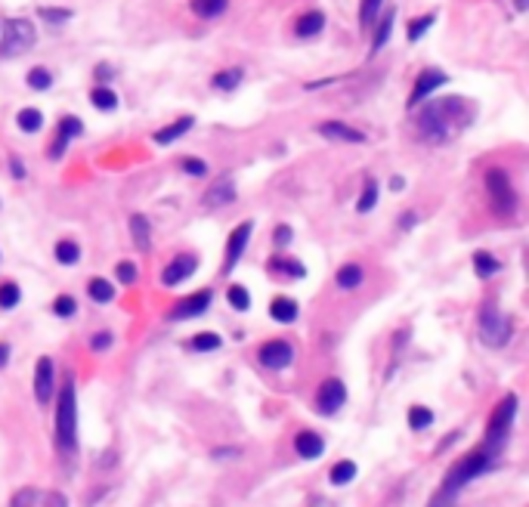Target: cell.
Masks as SVG:
<instances>
[{
    "instance_id": "cb8c5ba5",
    "label": "cell",
    "mask_w": 529,
    "mask_h": 507,
    "mask_svg": "<svg viewBox=\"0 0 529 507\" xmlns=\"http://www.w3.org/2000/svg\"><path fill=\"white\" fill-rule=\"evenodd\" d=\"M189 10L198 19H217L229 10V0H189Z\"/></svg>"
},
{
    "instance_id": "8992f818",
    "label": "cell",
    "mask_w": 529,
    "mask_h": 507,
    "mask_svg": "<svg viewBox=\"0 0 529 507\" xmlns=\"http://www.w3.org/2000/svg\"><path fill=\"white\" fill-rule=\"evenodd\" d=\"M3 41H0V59H16L22 53H28L37 44V31L28 19H10L3 25Z\"/></svg>"
},
{
    "instance_id": "44dd1931",
    "label": "cell",
    "mask_w": 529,
    "mask_h": 507,
    "mask_svg": "<svg viewBox=\"0 0 529 507\" xmlns=\"http://www.w3.org/2000/svg\"><path fill=\"white\" fill-rule=\"evenodd\" d=\"M322 28H325V12L310 10V12H303V16L297 19L294 35L297 37H316V35H322Z\"/></svg>"
},
{
    "instance_id": "f6af8a7d",
    "label": "cell",
    "mask_w": 529,
    "mask_h": 507,
    "mask_svg": "<svg viewBox=\"0 0 529 507\" xmlns=\"http://www.w3.org/2000/svg\"><path fill=\"white\" fill-rule=\"evenodd\" d=\"M53 312H56L59 319H71L78 312V303H75V297H69V294H62V297H56V303H53Z\"/></svg>"
},
{
    "instance_id": "9c48e42d",
    "label": "cell",
    "mask_w": 529,
    "mask_h": 507,
    "mask_svg": "<svg viewBox=\"0 0 529 507\" xmlns=\"http://www.w3.org/2000/svg\"><path fill=\"white\" fill-rule=\"evenodd\" d=\"M343 402H347V386H343V380H337V377L322 380L319 393H316V409L322 415H337L343 409Z\"/></svg>"
},
{
    "instance_id": "1f68e13d",
    "label": "cell",
    "mask_w": 529,
    "mask_h": 507,
    "mask_svg": "<svg viewBox=\"0 0 529 507\" xmlns=\"http://www.w3.org/2000/svg\"><path fill=\"white\" fill-rule=\"evenodd\" d=\"M87 294H90V300H96V303H109V300H115V288H111L109 278H90Z\"/></svg>"
},
{
    "instance_id": "d4e9b609",
    "label": "cell",
    "mask_w": 529,
    "mask_h": 507,
    "mask_svg": "<svg viewBox=\"0 0 529 507\" xmlns=\"http://www.w3.org/2000/svg\"><path fill=\"white\" fill-rule=\"evenodd\" d=\"M474 272H477L480 278H492L501 272V260L492 257L489 251H477L474 254Z\"/></svg>"
},
{
    "instance_id": "ba28073f",
    "label": "cell",
    "mask_w": 529,
    "mask_h": 507,
    "mask_svg": "<svg viewBox=\"0 0 529 507\" xmlns=\"http://www.w3.org/2000/svg\"><path fill=\"white\" fill-rule=\"evenodd\" d=\"M251 232H254V220H242L226 238V257H223V276H233V269L239 266L244 248L251 242Z\"/></svg>"
},
{
    "instance_id": "e0dca14e",
    "label": "cell",
    "mask_w": 529,
    "mask_h": 507,
    "mask_svg": "<svg viewBox=\"0 0 529 507\" xmlns=\"http://www.w3.org/2000/svg\"><path fill=\"white\" fill-rule=\"evenodd\" d=\"M316 130H319V136L332 139V143H356V145L366 143V133L350 127V124H343V121H325V124L316 127Z\"/></svg>"
},
{
    "instance_id": "83f0119b",
    "label": "cell",
    "mask_w": 529,
    "mask_h": 507,
    "mask_svg": "<svg viewBox=\"0 0 529 507\" xmlns=\"http://www.w3.org/2000/svg\"><path fill=\"white\" fill-rule=\"evenodd\" d=\"M269 269L282 272V276H288V278H303L307 276V266H303L301 260H291V257H273L269 260Z\"/></svg>"
},
{
    "instance_id": "b9f144b4",
    "label": "cell",
    "mask_w": 529,
    "mask_h": 507,
    "mask_svg": "<svg viewBox=\"0 0 529 507\" xmlns=\"http://www.w3.org/2000/svg\"><path fill=\"white\" fill-rule=\"evenodd\" d=\"M37 498H41V492L31 489V486H25V489H19L16 495H12L10 507H37Z\"/></svg>"
},
{
    "instance_id": "6da1fadb",
    "label": "cell",
    "mask_w": 529,
    "mask_h": 507,
    "mask_svg": "<svg viewBox=\"0 0 529 507\" xmlns=\"http://www.w3.org/2000/svg\"><path fill=\"white\" fill-rule=\"evenodd\" d=\"M477 118V105L465 96H442V99H431L424 109L418 112L415 124H418V136L424 143H449L452 136H458L461 130L474 124Z\"/></svg>"
},
{
    "instance_id": "ac0fdd59",
    "label": "cell",
    "mask_w": 529,
    "mask_h": 507,
    "mask_svg": "<svg viewBox=\"0 0 529 507\" xmlns=\"http://www.w3.org/2000/svg\"><path fill=\"white\" fill-rule=\"evenodd\" d=\"M130 238H134V248L149 254L152 251V223L145 213H130Z\"/></svg>"
},
{
    "instance_id": "f907efd6",
    "label": "cell",
    "mask_w": 529,
    "mask_h": 507,
    "mask_svg": "<svg viewBox=\"0 0 529 507\" xmlns=\"http://www.w3.org/2000/svg\"><path fill=\"white\" fill-rule=\"evenodd\" d=\"M427 507H455V498L452 495H442V492H436V498Z\"/></svg>"
},
{
    "instance_id": "bcb514c9",
    "label": "cell",
    "mask_w": 529,
    "mask_h": 507,
    "mask_svg": "<svg viewBox=\"0 0 529 507\" xmlns=\"http://www.w3.org/2000/svg\"><path fill=\"white\" fill-rule=\"evenodd\" d=\"M183 173H189V177H208V164L201 158H183Z\"/></svg>"
},
{
    "instance_id": "60d3db41",
    "label": "cell",
    "mask_w": 529,
    "mask_h": 507,
    "mask_svg": "<svg viewBox=\"0 0 529 507\" xmlns=\"http://www.w3.org/2000/svg\"><path fill=\"white\" fill-rule=\"evenodd\" d=\"M28 87H31V90H50V87H53V71L44 69V65L31 69L28 71Z\"/></svg>"
},
{
    "instance_id": "9f6ffc18",
    "label": "cell",
    "mask_w": 529,
    "mask_h": 507,
    "mask_svg": "<svg viewBox=\"0 0 529 507\" xmlns=\"http://www.w3.org/2000/svg\"><path fill=\"white\" fill-rule=\"evenodd\" d=\"M514 6H517V10H526V0H514Z\"/></svg>"
},
{
    "instance_id": "3957f363",
    "label": "cell",
    "mask_w": 529,
    "mask_h": 507,
    "mask_svg": "<svg viewBox=\"0 0 529 507\" xmlns=\"http://www.w3.org/2000/svg\"><path fill=\"white\" fill-rule=\"evenodd\" d=\"M499 464V455H492L489 449H480L477 452H471V455H465L458 464L452 467V470L446 473V479H442V495H452V498H458V492L465 489L471 479H477L480 473H486V470H492V467Z\"/></svg>"
},
{
    "instance_id": "836d02e7",
    "label": "cell",
    "mask_w": 529,
    "mask_h": 507,
    "mask_svg": "<svg viewBox=\"0 0 529 507\" xmlns=\"http://www.w3.org/2000/svg\"><path fill=\"white\" fill-rule=\"evenodd\" d=\"M356 473H359L356 461H337V464L332 467V486H347V483H353Z\"/></svg>"
},
{
    "instance_id": "52a82bcc",
    "label": "cell",
    "mask_w": 529,
    "mask_h": 507,
    "mask_svg": "<svg viewBox=\"0 0 529 507\" xmlns=\"http://www.w3.org/2000/svg\"><path fill=\"white\" fill-rule=\"evenodd\" d=\"M486 189H489V198H492V208L499 217H514L517 211V192H514V183H511V173L501 170V168H492L486 170Z\"/></svg>"
},
{
    "instance_id": "f1b7e54d",
    "label": "cell",
    "mask_w": 529,
    "mask_h": 507,
    "mask_svg": "<svg viewBox=\"0 0 529 507\" xmlns=\"http://www.w3.org/2000/svg\"><path fill=\"white\" fill-rule=\"evenodd\" d=\"M393 19H396V12L393 10H387L384 12V19H381V25L375 28V37H372V53L368 56H378L381 53V46H384L390 41V31H393Z\"/></svg>"
},
{
    "instance_id": "ee69618b",
    "label": "cell",
    "mask_w": 529,
    "mask_h": 507,
    "mask_svg": "<svg viewBox=\"0 0 529 507\" xmlns=\"http://www.w3.org/2000/svg\"><path fill=\"white\" fill-rule=\"evenodd\" d=\"M37 16H41L44 22H50V25H62V22H69V19H71V10H56V6H41V10H37Z\"/></svg>"
},
{
    "instance_id": "4fadbf2b",
    "label": "cell",
    "mask_w": 529,
    "mask_h": 507,
    "mask_svg": "<svg viewBox=\"0 0 529 507\" xmlns=\"http://www.w3.org/2000/svg\"><path fill=\"white\" fill-rule=\"evenodd\" d=\"M233 202H235V179H233V173H220V177L208 186V192H204V208L220 211Z\"/></svg>"
},
{
    "instance_id": "f546056e",
    "label": "cell",
    "mask_w": 529,
    "mask_h": 507,
    "mask_svg": "<svg viewBox=\"0 0 529 507\" xmlns=\"http://www.w3.org/2000/svg\"><path fill=\"white\" fill-rule=\"evenodd\" d=\"M375 204H378V179L366 177V183H362V195H359V202H356V211L368 213V211H375Z\"/></svg>"
},
{
    "instance_id": "4316f807",
    "label": "cell",
    "mask_w": 529,
    "mask_h": 507,
    "mask_svg": "<svg viewBox=\"0 0 529 507\" xmlns=\"http://www.w3.org/2000/svg\"><path fill=\"white\" fill-rule=\"evenodd\" d=\"M242 78H244L242 69H223V71H217V75L210 78V87L220 90V93H233L235 87L242 84Z\"/></svg>"
},
{
    "instance_id": "11a10c76",
    "label": "cell",
    "mask_w": 529,
    "mask_h": 507,
    "mask_svg": "<svg viewBox=\"0 0 529 507\" xmlns=\"http://www.w3.org/2000/svg\"><path fill=\"white\" fill-rule=\"evenodd\" d=\"M402 186H406V183H402V177H393V179H390V189H393V192H402Z\"/></svg>"
},
{
    "instance_id": "d590c367",
    "label": "cell",
    "mask_w": 529,
    "mask_h": 507,
    "mask_svg": "<svg viewBox=\"0 0 529 507\" xmlns=\"http://www.w3.org/2000/svg\"><path fill=\"white\" fill-rule=\"evenodd\" d=\"M189 346L198 350V353H214V350H220L223 346V337L214 335V331H201V335H195L192 340H189Z\"/></svg>"
},
{
    "instance_id": "8d00e7d4",
    "label": "cell",
    "mask_w": 529,
    "mask_h": 507,
    "mask_svg": "<svg viewBox=\"0 0 529 507\" xmlns=\"http://www.w3.org/2000/svg\"><path fill=\"white\" fill-rule=\"evenodd\" d=\"M226 300H229V306H233V310H239V312L251 310V294H248V288H244V285H229Z\"/></svg>"
},
{
    "instance_id": "ab89813d",
    "label": "cell",
    "mask_w": 529,
    "mask_h": 507,
    "mask_svg": "<svg viewBox=\"0 0 529 507\" xmlns=\"http://www.w3.org/2000/svg\"><path fill=\"white\" fill-rule=\"evenodd\" d=\"M381 3H384V0H362L359 3V25L362 28H372L375 25V19L381 16Z\"/></svg>"
},
{
    "instance_id": "f35d334b",
    "label": "cell",
    "mask_w": 529,
    "mask_h": 507,
    "mask_svg": "<svg viewBox=\"0 0 529 507\" xmlns=\"http://www.w3.org/2000/svg\"><path fill=\"white\" fill-rule=\"evenodd\" d=\"M22 300V288L16 282H0V310H12Z\"/></svg>"
},
{
    "instance_id": "d6986e66",
    "label": "cell",
    "mask_w": 529,
    "mask_h": 507,
    "mask_svg": "<svg viewBox=\"0 0 529 507\" xmlns=\"http://www.w3.org/2000/svg\"><path fill=\"white\" fill-rule=\"evenodd\" d=\"M294 449H297V455H301V458H307V461H316V458L325 452V443H322L319 433L301 430V433H297V439H294Z\"/></svg>"
},
{
    "instance_id": "ffe728a7",
    "label": "cell",
    "mask_w": 529,
    "mask_h": 507,
    "mask_svg": "<svg viewBox=\"0 0 529 507\" xmlns=\"http://www.w3.org/2000/svg\"><path fill=\"white\" fill-rule=\"evenodd\" d=\"M192 124H195V118H192V115H183V118H177L174 124L161 127V130H158L152 139H155L158 145H170V143H177L180 136H186V133L192 130Z\"/></svg>"
},
{
    "instance_id": "f5cc1de1",
    "label": "cell",
    "mask_w": 529,
    "mask_h": 507,
    "mask_svg": "<svg viewBox=\"0 0 529 507\" xmlns=\"http://www.w3.org/2000/svg\"><path fill=\"white\" fill-rule=\"evenodd\" d=\"M47 507H69V501H65V495H62V492H53V495H50V501H47Z\"/></svg>"
},
{
    "instance_id": "7bdbcfd3",
    "label": "cell",
    "mask_w": 529,
    "mask_h": 507,
    "mask_svg": "<svg viewBox=\"0 0 529 507\" xmlns=\"http://www.w3.org/2000/svg\"><path fill=\"white\" fill-rule=\"evenodd\" d=\"M115 276H118V282L134 285L136 278H140V269H136V263H134V260H121V263L115 266Z\"/></svg>"
},
{
    "instance_id": "4dcf8cb0",
    "label": "cell",
    "mask_w": 529,
    "mask_h": 507,
    "mask_svg": "<svg viewBox=\"0 0 529 507\" xmlns=\"http://www.w3.org/2000/svg\"><path fill=\"white\" fill-rule=\"evenodd\" d=\"M56 260L62 266H75L78 260H81V248H78V242H71V238H62V242H56Z\"/></svg>"
},
{
    "instance_id": "681fc988",
    "label": "cell",
    "mask_w": 529,
    "mask_h": 507,
    "mask_svg": "<svg viewBox=\"0 0 529 507\" xmlns=\"http://www.w3.org/2000/svg\"><path fill=\"white\" fill-rule=\"evenodd\" d=\"M10 173H12V179H25L28 173H25V164L19 161V155H10Z\"/></svg>"
},
{
    "instance_id": "7402d4cb",
    "label": "cell",
    "mask_w": 529,
    "mask_h": 507,
    "mask_svg": "<svg viewBox=\"0 0 529 507\" xmlns=\"http://www.w3.org/2000/svg\"><path fill=\"white\" fill-rule=\"evenodd\" d=\"M297 316H301V306H297V300H291V297H276L273 303H269V319H273V322L288 325V322H294Z\"/></svg>"
},
{
    "instance_id": "5bb4252c",
    "label": "cell",
    "mask_w": 529,
    "mask_h": 507,
    "mask_svg": "<svg viewBox=\"0 0 529 507\" xmlns=\"http://www.w3.org/2000/svg\"><path fill=\"white\" fill-rule=\"evenodd\" d=\"M291 359H294V346H291L288 340H267V344L260 346V365L269 371L288 368Z\"/></svg>"
},
{
    "instance_id": "8fae6325",
    "label": "cell",
    "mask_w": 529,
    "mask_h": 507,
    "mask_svg": "<svg viewBox=\"0 0 529 507\" xmlns=\"http://www.w3.org/2000/svg\"><path fill=\"white\" fill-rule=\"evenodd\" d=\"M210 300H214V291H210V288H201V291H195L192 297L180 300V303H177L174 310L168 312V319H170V322H183V319H198L201 312H208Z\"/></svg>"
},
{
    "instance_id": "74e56055",
    "label": "cell",
    "mask_w": 529,
    "mask_h": 507,
    "mask_svg": "<svg viewBox=\"0 0 529 507\" xmlns=\"http://www.w3.org/2000/svg\"><path fill=\"white\" fill-rule=\"evenodd\" d=\"M433 424V411L427 409V405H412L409 409V427L412 430H424V427Z\"/></svg>"
},
{
    "instance_id": "5b68a950",
    "label": "cell",
    "mask_w": 529,
    "mask_h": 507,
    "mask_svg": "<svg viewBox=\"0 0 529 507\" xmlns=\"http://www.w3.org/2000/svg\"><path fill=\"white\" fill-rule=\"evenodd\" d=\"M477 335H480L483 344L492 346V350H499V346H505L508 340H511V319L501 316L499 303H495L492 297H489L477 312Z\"/></svg>"
},
{
    "instance_id": "e575fe53",
    "label": "cell",
    "mask_w": 529,
    "mask_h": 507,
    "mask_svg": "<svg viewBox=\"0 0 529 507\" xmlns=\"http://www.w3.org/2000/svg\"><path fill=\"white\" fill-rule=\"evenodd\" d=\"M433 22H436V12H424V16L412 19V22H409V41L418 44L421 37H424L427 31H431V25H433Z\"/></svg>"
},
{
    "instance_id": "c3c4849f",
    "label": "cell",
    "mask_w": 529,
    "mask_h": 507,
    "mask_svg": "<svg viewBox=\"0 0 529 507\" xmlns=\"http://www.w3.org/2000/svg\"><path fill=\"white\" fill-rule=\"evenodd\" d=\"M109 346H111V335H109V331H99V335H93V340H90V350H96V353L109 350Z\"/></svg>"
},
{
    "instance_id": "277c9868",
    "label": "cell",
    "mask_w": 529,
    "mask_h": 507,
    "mask_svg": "<svg viewBox=\"0 0 529 507\" xmlns=\"http://www.w3.org/2000/svg\"><path fill=\"white\" fill-rule=\"evenodd\" d=\"M514 418H517V396L508 393L499 405H495L492 418H489V427H486V439H483V449H489L492 455H499L505 449L508 436H511V427H514Z\"/></svg>"
},
{
    "instance_id": "816d5d0a",
    "label": "cell",
    "mask_w": 529,
    "mask_h": 507,
    "mask_svg": "<svg viewBox=\"0 0 529 507\" xmlns=\"http://www.w3.org/2000/svg\"><path fill=\"white\" fill-rule=\"evenodd\" d=\"M415 220H418V217H415V211H406V213L400 217V229H412Z\"/></svg>"
},
{
    "instance_id": "7c38bea8",
    "label": "cell",
    "mask_w": 529,
    "mask_h": 507,
    "mask_svg": "<svg viewBox=\"0 0 529 507\" xmlns=\"http://www.w3.org/2000/svg\"><path fill=\"white\" fill-rule=\"evenodd\" d=\"M446 81H449V78H446V71H442V69H424L418 78H415V87H412V93H409V103L406 105H409V109H415V105L424 103V99L431 96L433 90H440Z\"/></svg>"
},
{
    "instance_id": "7dc6e473",
    "label": "cell",
    "mask_w": 529,
    "mask_h": 507,
    "mask_svg": "<svg viewBox=\"0 0 529 507\" xmlns=\"http://www.w3.org/2000/svg\"><path fill=\"white\" fill-rule=\"evenodd\" d=\"M291 238H294L291 226H285V223H282V226H276V232H273V244H276V248H279V251H285L288 244H291Z\"/></svg>"
},
{
    "instance_id": "d6a6232c",
    "label": "cell",
    "mask_w": 529,
    "mask_h": 507,
    "mask_svg": "<svg viewBox=\"0 0 529 507\" xmlns=\"http://www.w3.org/2000/svg\"><path fill=\"white\" fill-rule=\"evenodd\" d=\"M90 103H93L99 112H115L118 109V96L109 90V87H93V90H90Z\"/></svg>"
},
{
    "instance_id": "603a6c76",
    "label": "cell",
    "mask_w": 529,
    "mask_h": 507,
    "mask_svg": "<svg viewBox=\"0 0 529 507\" xmlns=\"http://www.w3.org/2000/svg\"><path fill=\"white\" fill-rule=\"evenodd\" d=\"M362 278H366V269H362L359 263H343L341 269H337V276H334V285L341 291H353V288H359L362 285Z\"/></svg>"
},
{
    "instance_id": "db71d44e",
    "label": "cell",
    "mask_w": 529,
    "mask_h": 507,
    "mask_svg": "<svg viewBox=\"0 0 529 507\" xmlns=\"http://www.w3.org/2000/svg\"><path fill=\"white\" fill-rule=\"evenodd\" d=\"M10 362V344H0V368Z\"/></svg>"
},
{
    "instance_id": "484cf974",
    "label": "cell",
    "mask_w": 529,
    "mask_h": 507,
    "mask_svg": "<svg viewBox=\"0 0 529 507\" xmlns=\"http://www.w3.org/2000/svg\"><path fill=\"white\" fill-rule=\"evenodd\" d=\"M16 127H19L22 133H37V130L44 127V112L35 109V105H28V109H19Z\"/></svg>"
},
{
    "instance_id": "30bf717a",
    "label": "cell",
    "mask_w": 529,
    "mask_h": 507,
    "mask_svg": "<svg viewBox=\"0 0 529 507\" xmlns=\"http://www.w3.org/2000/svg\"><path fill=\"white\" fill-rule=\"evenodd\" d=\"M195 269H198V257H195V254H177V257L164 266L161 285H164V288H177V285H183L189 276H195Z\"/></svg>"
},
{
    "instance_id": "7a4b0ae2",
    "label": "cell",
    "mask_w": 529,
    "mask_h": 507,
    "mask_svg": "<svg viewBox=\"0 0 529 507\" xmlns=\"http://www.w3.org/2000/svg\"><path fill=\"white\" fill-rule=\"evenodd\" d=\"M56 445L71 455L78 449V393H75V377L65 375L59 386V402H56Z\"/></svg>"
},
{
    "instance_id": "9a60e30c",
    "label": "cell",
    "mask_w": 529,
    "mask_h": 507,
    "mask_svg": "<svg viewBox=\"0 0 529 507\" xmlns=\"http://www.w3.org/2000/svg\"><path fill=\"white\" fill-rule=\"evenodd\" d=\"M81 133H84L81 118L65 115L62 121H59L56 139H53V145H50V161H59V158L65 155V149H69V143H71V139H78V136H81Z\"/></svg>"
},
{
    "instance_id": "2e32d148",
    "label": "cell",
    "mask_w": 529,
    "mask_h": 507,
    "mask_svg": "<svg viewBox=\"0 0 529 507\" xmlns=\"http://www.w3.org/2000/svg\"><path fill=\"white\" fill-rule=\"evenodd\" d=\"M53 384H56V371H53V359L41 356L35 368V396L41 405H47L53 399Z\"/></svg>"
}]
</instances>
